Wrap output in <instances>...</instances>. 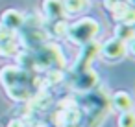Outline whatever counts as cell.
Here are the masks:
<instances>
[{
	"label": "cell",
	"mask_w": 135,
	"mask_h": 127,
	"mask_svg": "<svg viewBox=\"0 0 135 127\" xmlns=\"http://www.w3.org/2000/svg\"><path fill=\"white\" fill-rule=\"evenodd\" d=\"M0 85L6 96L17 103H26L37 90L45 88L43 77L19 65H6L0 68Z\"/></svg>",
	"instance_id": "1"
},
{
	"label": "cell",
	"mask_w": 135,
	"mask_h": 127,
	"mask_svg": "<svg viewBox=\"0 0 135 127\" xmlns=\"http://www.w3.org/2000/svg\"><path fill=\"white\" fill-rule=\"evenodd\" d=\"M81 109L85 112V127H100L111 112V103L102 90L94 88L85 94Z\"/></svg>",
	"instance_id": "2"
},
{
	"label": "cell",
	"mask_w": 135,
	"mask_h": 127,
	"mask_svg": "<svg viewBox=\"0 0 135 127\" xmlns=\"http://www.w3.org/2000/svg\"><path fill=\"white\" fill-rule=\"evenodd\" d=\"M100 22L94 17H78V20L69 22V31H67V41L78 48L93 43L100 35Z\"/></svg>",
	"instance_id": "3"
},
{
	"label": "cell",
	"mask_w": 135,
	"mask_h": 127,
	"mask_svg": "<svg viewBox=\"0 0 135 127\" xmlns=\"http://www.w3.org/2000/svg\"><path fill=\"white\" fill-rule=\"evenodd\" d=\"M33 54H35V61H37V72H45L50 68H61V70L67 68L65 54L57 43L46 41L37 50H33Z\"/></svg>",
	"instance_id": "4"
},
{
	"label": "cell",
	"mask_w": 135,
	"mask_h": 127,
	"mask_svg": "<svg viewBox=\"0 0 135 127\" xmlns=\"http://www.w3.org/2000/svg\"><path fill=\"white\" fill-rule=\"evenodd\" d=\"M65 79H69L70 88L74 92H80V94H87L100 85V76L93 66L85 68V70H80V72H72V74L65 76Z\"/></svg>",
	"instance_id": "5"
},
{
	"label": "cell",
	"mask_w": 135,
	"mask_h": 127,
	"mask_svg": "<svg viewBox=\"0 0 135 127\" xmlns=\"http://www.w3.org/2000/svg\"><path fill=\"white\" fill-rule=\"evenodd\" d=\"M128 55V50H126V43L117 39V37H111L107 39L105 43L100 44V52H98V57L105 63H118L122 61L124 57Z\"/></svg>",
	"instance_id": "6"
},
{
	"label": "cell",
	"mask_w": 135,
	"mask_h": 127,
	"mask_svg": "<svg viewBox=\"0 0 135 127\" xmlns=\"http://www.w3.org/2000/svg\"><path fill=\"white\" fill-rule=\"evenodd\" d=\"M98 52H100V43L98 41H93V43L81 46L80 52H78V55H76L74 65L70 66V72L69 74L80 72V70H85V68H91L93 66V61L98 57Z\"/></svg>",
	"instance_id": "7"
},
{
	"label": "cell",
	"mask_w": 135,
	"mask_h": 127,
	"mask_svg": "<svg viewBox=\"0 0 135 127\" xmlns=\"http://www.w3.org/2000/svg\"><path fill=\"white\" fill-rule=\"evenodd\" d=\"M83 118V112L80 107L72 109H57L52 116V121L56 127H78Z\"/></svg>",
	"instance_id": "8"
},
{
	"label": "cell",
	"mask_w": 135,
	"mask_h": 127,
	"mask_svg": "<svg viewBox=\"0 0 135 127\" xmlns=\"http://www.w3.org/2000/svg\"><path fill=\"white\" fill-rule=\"evenodd\" d=\"M41 17L45 22L67 19L65 9H63V2L61 0H43L41 2Z\"/></svg>",
	"instance_id": "9"
},
{
	"label": "cell",
	"mask_w": 135,
	"mask_h": 127,
	"mask_svg": "<svg viewBox=\"0 0 135 127\" xmlns=\"http://www.w3.org/2000/svg\"><path fill=\"white\" fill-rule=\"evenodd\" d=\"M24 20H26V13H22L21 9H15V8H9L0 15V22L15 33L21 31V28L24 26Z\"/></svg>",
	"instance_id": "10"
},
{
	"label": "cell",
	"mask_w": 135,
	"mask_h": 127,
	"mask_svg": "<svg viewBox=\"0 0 135 127\" xmlns=\"http://www.w3.org/2000/svg\"><path fill=\"white\" fill-rule=\"evenodd\" d=\"M111 109H115L117 112H126V110H133V96L128 90H117L111 94L109 98Z\"/></svg>",
	"instance_id": "11"
},
{
	"label": "cell",
	"mask_w": 135,
	"mask_h": 127,
	"mask_svg": "<svg viewBox=\"0 0 135 127\" xmlns=\"http://www.w3.org/2000/svg\"><path fill=\"white\" fill-rule=\"evenodd\" d=\"M26 103H28V109H30L32 112H43V110L50 109V105H52V94H50L48 90L41 88V90H37Z\"/></svg>",
	"instance_id": "12"
},
{
	"label": "cell",
	"mask_w": 135,
	"mask_h": 127,
	"mask_svg": "<svg viewBox=\"0 0 135 127\" xmlns=\"http://www.w3.org/2000/svg\"><path fill=\"white\" fill-rule=\"evenodd\" d=\"M61 2L67 17H81L91 8V0H61Z\"/></svg>",
	"instance_id": "13"
},
{
	"label": "cell",
	"mask_w": 135,
	"mask_h": 127,
	"mask_svg": "<svg viewBox=\"0 0 135 127\" xmlns=\"http://www.w3.org/2000/svg\"><path fill=\"white\" fill-rule=\"evenodd\" d=\"M111 19L115 20V24H126V26H135V8L126 4L124 8H120L117 13L111 15Z\"/></svg>",
	"instance_id": "14"
},
{
	"label": "cell",
	"mask_w": 135,
	"mask_h": 127,
	"mask_svg": "<svg viewBox=\"0 0 135 127\" xmlns=\"http://www.w3.org/2000/svg\"><path fill=\"white\" fill-rule=\"evenodd\" d=\"M46 31L48 35L56 37V39H65L67 37V31H69V20L67 19H59V20H52V22H46Z\"/></svg>",
	"instance_id": "15"
},
{
	"label": "cell",
	"mask_w": 135,
	"mask_h": 127,
	"mask_svg": "<svg viewBox=\"0 0 135 127\" xmlns=\"http://www.w3.org/2000/svg\"><path fill=\"white\" fill-rule=\"evenodd\" d=\"M21 41H19V35L4 41V43H0V57H15L17 52L21 50Z\"/></svg>",
	"instance_id": "16"
},
{
	"label": "cell",
	"mask_w": 135,
	"mask_h": 127,
	"mask_svg": "<svg viewBox=\"0 0 135 127\" xmlns=\"http://www.w3.org/2000/svg\"><path fill=\"white\" fill-rule=\"evenodd\" d=\"M65 70H61V68H50V70H45V79H43V83H45V87L48 85V87H54V85H59V83H63L65 81Z\"/></svg>",
	"instance_id": "17"
},
{
	"label": "cell",
	"mask_w": 135,
	"mask_h": 127,
	"mask_svg": "<svg viewBox=\"0 0 135 127\" xmlns=\"http://www.w3.org/2000/svg\"><path fill=\"white\" fill-rule=\"evenodd\" d=\"M113 37L128 43L135 37V26H126V24H117L115 30H113Z\"/></svg>",
	"instance_id": "18"
},
{
	"label": "cell",
	"mask_w": 135,
	"mask_h": 127,
	"mask_svg": "<svg viewBox=\"0 0 135 127\" xmlns=\"http://www.w3.org/2000/svg\"><path fill=\"white\" fill-rule=\"evenodd\" d=\"M117 127H135V110L118 112V118H117Z\"/></svg>",
	"instance_id": "19"
},
{
	"label": "cell",
	"mask_w": 135,
	"mask_h": 127,
	"mask_svg": "<svg viewBox=\"0 0 135 127\" xmlns=\"http://www.w3.org/2000/svg\"><path fill=\"white\" fill-rule=\"evenodd\" d=\"M102 4H104V9L109 11V15H113V13H117L120 8H124L128 2H126V0H102Z\"/></svg>",
	"instance_id": "20"
},
{
	"label": "cell",
	"mask_w": 135,
	"mask_h": 127,
	"mask_svg": "<svg viewBox=\"0 0 135 127\" xmlns=\"http://www.w3.org/2000/svg\"><path fill=\"white\" fill-rule=\"evenodd\" d=\"M15 35H17L15 31H11L9 28H6L2 22H0V43H4V41H8V39H11Z\"/></svg>",
	"instance_id": "21"
},
{
	"label": "cell",
	"mask_w": 135,
	"mask_h": 127,
	"mask_svg": "<svg viewBox=\"0 0 135 127\" xmlns=\"http://www.w3.org/2000/svg\"><path fill=\"white\" fill-rule=\"evenodd\" d=\"M8 127H32L26 120H22V118H13L9 123H8Z\"/></svg>",
	"instance_id": "22"
},
{
	"label": "cell",
	"mask_w": 135,
	"mask_h": 127,
	"mask_svg": "<svg viewBox=\"0 0 135 127\" xmlns=\"http://www.w3.org/2000/svg\"><path fill=\"white\" fill-rule=\"evenodd\" d=\"M126 50H128V55H131V57L135 59V37L126 43Z\"/></svg>",
	"instance_id": "23"
},
{
	"label": "cell",
	"mask_w": 135,
	"mask_h": 127,
	"mask_svg": "<svg viewBox=\"0 0 135 127\" xmlns=\"http://www.w3.org/2000/svg\"><path fill=\"white\" fill-rule=\"evenodd\" d=\"M33 127H48V125H45V123H39V121H37V123H33Z\"/></svg>",
	"instance_id": "24"
},
{
	"label": "cell",
	"mask_w": 135,
	"mask_h": 127,
	"mask_svg": "<svg viewBox=\"0 0 135 127\" xmlns=\"http://www.w3.org/2000/svg\"><path fill=\"white\" fill-rule=\"evenodd\" d=\"M126 2H128L129 6H133V8H135V0H126Z\"/></svg>",
	"instance_id": "25"
}]
</instances>
